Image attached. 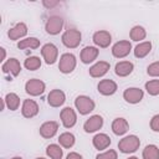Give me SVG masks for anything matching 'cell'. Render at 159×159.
Segmentation results:
<instances>
[{"label":"cell","mask_w":159,"mask_h":159,"mask_svg":"<svg viewBox=\"0 0 159 159\" xmlns=\"http://www.w3.org/2000/svg\"><path fill=\"white\" fill-rule=\"evenodd\" d=\"M140 145V140L137 135H128V137H124L123 139L119 140L118 143V148L122 153H134Z\"/></svg>","instance_id":"obj_1"},{"label":"cell","mask_w":159,"mask_h":159,"mask_svg":"<svg viewBox=\"0 0 159 159\" xmlns=\"http://www.w3.org/2000/svg\"><path fill=\"white\" fill-rule=\"evenodd\" d=\"M81 32L76 29H68L62 35V43L68 48H76L81 43Z\"/></svg>","instance_id":"obj_2"},{"label":"cell","mask_w":159,"mask_h":159,"mask_svg":"<svg viewBox=\"0 0 159 159\" xmlns=\"http://www.w3.org/2000/svg\"><path fill=\"white\" fill-rule=\"evenodd\" d=\"M75 106L81 114H88L94 109V102L87 96H78L75 99Z\"/></svg>","instance_id":"obj_3"},{"label":"cell","mask_w":159,"mask_h":159,"mask_svg":"<svg viewBox=\"0 0 159 159\" xmlns=\"http://www.w3.org/2000/svg\"><path fill=\"white\" fill-rule=\"evenodd\" d=\"M76 67V57L72 53H63L60 58L58 68L62 73H71Z\"/></svg>","instance_id":"obj_4"},{"label":"cell","mask_w":159,"mask_h":159,"mask_svg":"<svg viewBox=\"0 0 159 159\" xmlns=\"http://www.w3.org/2000/svg\"><path fill=\"white\" fill-rule=\"evenodd\" d=\"M41 55L47 65H52L56 62L58 56V50L53 43H46L41 48Z\"/></svg>","instance_id":"obj_5"},{"label":"cell","mask_w":159,"mask_h":159,"mask_svg":"<svg viewBox=\"0 0 159 159\" xmlns=\"http://www.w3.org/2000/svg\"><path fill=\"white\" fill-rule=\"evenodd\" d=\"M25 89H26V93H29L30 96H40L45 92V83L41 80L32 78L26 82Z\"/></svg>","instance_id":"obj_6"},{"label":"cell","mask_w":159,"mask_h":159,"mask_svg":"<svg viewBox=\"0 0 159 159\" xmlns=\"http://www.w3.org/2000/svg\"><path fill=\"white\" fill-rule=\"evenodd\" d=\"M130 50H132L130 42L127 41V40H123V41H118L117 43L113 45V47H112V53H113V56L117 57V58H123V57H125V56L129 55Z\"/></svg>","instance_id":"obj_7"},{"label":"cell","mask_w":159,"mask_h":159,"mask_svg":"<svg viewBox=\"0 0 159 159\" xmlns=\"http://www.w3.org/2000/svg\"><path fill=\"white\" fill-rule=\"evenodd\" d=\"M62 27H63V20L60 16H51V17H48V20L46 21V25H45V29H46L47 34H50V35L60 34Z\"/></svg>","instance_id":"obj_8"},{"label":"cell","mask_w":159,"mask_h":159,"mask_svg":"<svg viewBox=\"0 0 159 159\" xmlns=\"http://www.w3.org/2000/svg\"><path fill=\"white\" fill-rule=\"evenodd\" d=\"M61 120L65 128H72L77 122V114L71 107H66L61 111Z\"/></svg>","instance_id":"obj_9"},{"label":"cell","mask_w":159,"mask_h":159,"mask_svg":"<svg viewBox=\"0 0 159 159\" xmlns=\"http://www.w3.org/2000/svg\"><path fill=\"white\" fill-rule=\"evenodd\" d=\"M143 91L140 88H137V87H132V88H127L124 92H123V98L128 102V103H132V104H135V103H139L142 99H143Z\"/></svg>","instance_id":"obj_10"},{"label":"cell","mask_w":159,"mask_h":159,"mask_svg":"<svg viewBox=\"0 0 159 159\" xmlns=\"http://www.w3.org/2000/svg\"><path fill=\"white\" fill-rule=\"evenodd\" d=\"M102 125H103V118H102L101 116H98V114H94V116L89 117V118L84 122L83 129H84V132H87V133H93V132L101 129Z\"/></svg>","instance_id":"obj_11"},{"label":"cell","mask_w":159,"mask_h":159,"mask_svg":"<svg viewBox=\"0 0 159 159\" xmlns=\"http://www.w3.org/2000/svg\"><path fill=\"white\" fill-rule=\"evenodd\" d=\"M111 41H112V36L106 30H101V31H97L93 34V42L99 47H103V48L108 47Z\"/></svg>","instance_id":"obj_12"},{"label":"cell","mask_w":159,"mask_h":159,"mask_svg":"<svg viewBox=\"0 0 159 159\" xmlns=\"http://www.w3.org/2000/svg\"><path fill=\"white\" fill-rule=\"evenodd\" d=\"M22 116L26 118H32L39 113V104L34 99H25L21 108Z\"/></svg>","instance_id":"obj_13"},{"label":"cell","mask_w":159,"mask_h":159,"mask_svg":"<svg viewBox=\"0 0 159 159\" xmlns=\"http://www.w3.org/2000/svg\"><path fill=\"white\" fill-rule=\"evenodd\" d=\"M66 97L61 89H52L47 96V102L51 107H60L65 103Z\"/></svg>","instance_id":"obj_14"},{"label":"cell","mask_w":159,"mask_h":159,"mask_svg":"<svg viewBox=\"0 0 159 159\" xmlns=\"http://www.w3.org/2000/svg\"><path fill=\"white\" fill-rule=\"evenodd\" d=\"M97 88H98V92L101 94H103V96H111V94L116 93V91H117V83L114 81H112V80H102L98 83Z\"/></svg>","instance_id":"obj_15"},{"label":"cell","mask_w":159,"mask_h":159,"mask_svg":"<svg viewBox=\"0 0 159 159\" xmlns=\"http://www.w3.org/2000/svg\"><path fill=\"white\" fill-rule=\"evenodd\" d=\"M57 129H58V123L55 120H48V122H45L40 127V134L43 138L48 139V138H52L57 133Z\"/></svg>","instance_id":"obj_16"},{"label":"cell","mask_w":159,"mask_h":159,"mask_svg":"<svg viewBox=\"0 0 159 159\" xmlns=\"http://www.w3.org/2000/svg\"><path fill=\"white\" fill-rule=\"evenodd\" d=\"M4 73H11L12 76H17L21 71V65L16 58H9L1 67Z\"/></svg>","instance_id":"obj_17"},{"label":"cell","mask_w":159,"mask_h":159,"mask_svg":"<svg viewBox=\"0 0 159 159\" xmlns=\"http://www.w3.org/2000/svg\"><path fill=\"white\" fill-rule=\"evenodd\" d=\"M98 52H99L98 48H96L93 46H86L81 51V61L83 63H91L97 58Z\"/></svg>","instance_id":"obj_18"},{"label":"cell","mask_w":159,"mask_h":159,"mask_svg":"<svg viewBox=\"0 0 159 159\" xmlns=\"http://www.w3.org/2000/svg\"><path fill=\"white\" fill-rule=\"evenodd\" d=\"M108 70H109V63L106 61H99L89 68V75L92 77H102L108 72Z\"/></svg>","instance_id":"obj_19"},{"label":"cell","mask_w":159,"mask_h":159,"mask_svg":"<svg viewBox=\"0 0 159 159\" xmlns=\"http://www.w3.org/2000/svg\"><path fill=\"white\" fill-rule=\"evenodd\" d=\"M133 68H134V66H133L132 62H129V61H120V62H118L116 65L114 72L119 77H125V76H128V75L132 73Z\"/></svg>","instance_id":"obj_20"},{"label":"cell","mask_w":159,"mask_h":159,"mask_svg":"<svg viewBox=\"0 0 159 159\" xmlns=\"http://www.w3.org/2000/svg\"><path fill=\"white\" fill-rule=\"evenodd\" d=\"M26 34H27V26L24 22H19L12 29L9 30L7 36L10 37V40H17L20 37H24Z\"/></svg>","instance_id":"obj_21"},{"label":"cell","mask_w":159,"mask_h":159,"mask_svg":"<svg viewBox=\"0 0 159 159\" xmlns=\"http://www.w3.org/2000/svg\"><path fill=\"white\" fill-rule=\"evenodd\" d=\"M129 124L124 118H116L112 123V130L117 135H123L124 133L128 132Z\"/></svg>","instance_id":"obj_22"},{"label":"cell","mask_w":159,"mask_h":159,"mask_svg":"<svg viewBox=\"0 0 159 159\" xmlns=\"http://www.w3.org/2000/svg\"><path fill=\"white\" fill-rule=\"evenodd\" d=\"M92 143H93V145H94L96 149L102 150V149H106V148L109 147V144H111V138H109L107 134H104V133H99V134H96V135L93 137Z\"/></svg>","instance_id":"obj_23"},{"label":"cell","mask_w":159,"mask_h":159,"mask_svg":"<svg viewBox=\"0 0 159 159\" xmlns=\"http://www.w3.org/2000/svg\"><path fill=\"white\" fill-rule=\"evenodd\" d=\"M150 51H152V43H150L149 41H145V42H140L139 45L135 46V48H134V55H135V57H138V58H143V57H145Z\"/></svg>","instance_id":"obj_24"},{"label":"cell","mask_w":159,"mask_h":159,"mask_svg":"<svg viewBox=\"0 0 159 159\" xmlns=\"http://www.w3.org/2000/svg\"><path fill=\"white\" fill-rule=\"evenodd\" d=\"M4 102L6 103L7 108L11 109V111H16L19 108V106H20V98H19V96L16 93H12V92H10V93H7L5 96Z\"/></svg>","instance_id":"obj_25"},{"label":"cell","mask_w":159,"mask_h":159,"mask_svg":"<svg viewBox=\"0 0 159 159\" xmlns=\"http://www.w3.org/2000/svg\"><path fill=\"white\" fill-rule=\"evenodd\" d=\"M143 159H159V148L154 144H149L143 150Z\"/></svg>","instance_id":"obj_26"},{"label":"cell","mask_w":159,"mask_h":159,"mask_svg":"<svg viewBox=\"0 0 159 159\" xmlns=\"http://www.w3.org/2000/svg\"><path fill=\"white\" fill-rule=\"evenodd\" d=\"M40 46V40H37L36 37H27L25 40H21L17 43V47L20 50L24 48H37Z\"/></svg>","instance_id":"obj_27"},{"label":"cell","mask_w":159,"mask_h":159,"mask_svg":"<svg viewBox=\"0 0 159 159\" xmlns=\"http://www.w3.org/2000/svg\"><path fill=\"white\" fill-rule=\"evenodd\" d=\"M46 154H47L51 159H62L63 150H62L61 147L57 145V144H50V145L46 148Z\"/></svg>","instance_id":"obj_28"},{"label":"cell","mask_w":159,"mask_h":159,"mask_svg":"<svg viewBox=\"0 0 159 159\" xmlns=\"http://www.w3.org/2000/svg\"><path fill=\"white\" fill-rule=\"evenodd\" d=\"M75 135L72 134V133H68V132H66V133H62L61 135H60V138H58V143L63 147V148H71V147H73V144H75Z\"/></svg>","instance_id":"obj_29"},{"label":"cell","mask_w":159,"mask_h":159,"mask_svg":"<svg viewBox=\"0 0 159 159\" xmlns=\"http://www.w3.org/2000/svg\"><path fill=\"white\" fill-rule=\"evenodd\" d=\"M147 36V32L144 30V27L142 26H134L132 30H130V39L133 41H140V40H144Z\"/></svg>","instance_id":"obj_30"},{"label":"cell","mask_w":159,"mask_h":159,"mask_svg":"<svg viewBox=\"0 0 159 159\" xmlns=\"http://www.w3.org/2000/svg\"><path fill=\"white\" fill-rule=\"evenodd\" d=\"M24 65H25V67H26L27 70L35 71V70L40 68V66H41V60H40L37 56H31V57H27V58L25 60Z\"/></svg>","instance_id":"obj_31"},{"label":"cell","mask_w":159,"mask_h":159,"mask_svg":"<svg viewBox=\"0 0 159 159\" xmlns=\"http://www.w3.org/2000/svg\"><path fill=\"white\" fill-rule=\"evenodd\" d=\"M145 89L149 94L157 96L159 94V80H152L145 83Z\"/></svg>","instance_id":"obj_32"},{"label":"cell","mask_w":159,"mask_h":159,"mask_svg":"<svg viewBox=\"0 0 159 159\" xmlns=\"http://www.w3.org/2000/svg\"><path fill=\"white\" fill-rule=\"evenodd\" d=\"M118 155H117V152L113 150V149H109L104 153H101L96 157V159H117Z\"/></svg>","instance_id":"obj_33"},{"label":"cell","mask_w":159,"mask_h":159,"mask_svg":"<svg viewBox=\"0 0 159 159\" xmlns=\"http://www.w3.org/2000/svg\"><path fill=\"white\" fill-rule=\"evenodd\" d=\"M147 72L149 76H153V77H159V61L157 62H153L152 65L148 66L147 68Z\"/></svg>","instance_id":"obj_34"},{"label":"cell","mask_w":159,"mask_h":159,"mask_svg":"<svg viewBox=\"0 0 159 159\" xmlns=\"http://www.w3.org/2000/svg\"><path fill=\"white\" fill-rule=\"evenodd\" d=\"M150 128L154 132H159V114H155L150 120Z\"/></svg>","instance_id":"obj_35"},{"label":"cell","mask_w":159,"mask_h":159,"mask_svg":"<svg viewBox=\"0 0 159 159\" xmlns=\"http://www.w3.org/2000/svg\"><path fill=\"white\" fill-rule=\"evenodd\" d=\"M66 159H82V155L76 153V152H72V153H68V155L66 157Z\"/></svg>","instance_id":"obj_36"},{"label":"cell","mask_w":159,"mask_h":159,"mask_svg":"<svg viewBox=\"0 0 159 159\" xmlns=\"http://www.w3.org/2000/svg\"><path fill=\"white\" fill-rule=\"evenodd\" d=\"M42 4H43V5L46 6V7H53V6L58 5L60 2H58V1H50V2H48V1H43Z\"/></svg>","instance_id":"obj_37"},{"label":"cell","mask_w":159,"mask_h":159,"mask_svg":"<svg viewBox=\"0 0 159 159\" xmlns=\"http://www.w3.org/2000/svg\"><path fill=\"white\" fill-rule=\"evenodd\" d=\"M128 159H138L137 157H130V158H128Z\"/></svg>","instance_id":"obj_38"},{"label":"cell","mask_w":159,"mask_h":159,"mask_svg":"<svg viewBox=\"0 0 159 159\" xmlns=\"http://www.w3.org/2000/svg\"><path fill=\"white\" fill-rule=\"evenodd\" d=\"M12 159H22V158H20V157H15V158H12Z\"/></svg>","instance_id":"obj_39"},{"label":"cell","mask_w":159,"mask_h":159,"mask_svg":"<svg viewBox=\"0 0 159 159\" xmlns=\"http://www.w3.org/2000/svg\"><path fill=\"white\" fill-rule=\"evenodd\" d=\"M36 159H45V158H36Z\"/></svg>","instance_id":"obj_40"}]
</instances>
